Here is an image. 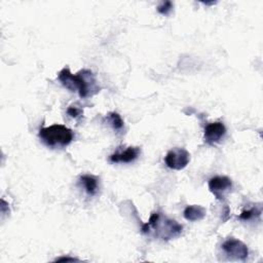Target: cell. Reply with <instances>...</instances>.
<instances>
[{"instance_id": "1", "label": "cell", "mask_w": 263, "mask_h": 263, "mask_svg": "<svg viewBox=\"0 0 263 263\" xmlns=\"http://www.w3.org/2000/svg\"><path fill=\"white\" fill-rule=\"evenodd\" d=\"M61 83L71 91H77L82 99L91 97L100 91L95 74L90 70H80L76 74H72L69 68H63L58 75Z\"/></svg>"}, {"instance_id": "2", "label": "cell", "mask_w": 263, "mask_h": 263, "mask_svg": "<svg viewBox=\"0 0 263 263\" xmlns=\"http://www.w3.org/2000/svg\"><path fill=\"white\" fill-rule=\"evenodd\" d=\"M183 226L177 223L175 220L162 217L160 213H153L150 219L142 227L144 233H149L151 230L155 232L157 237L161 239L168 240L174 237L179 236L182 233Z\"/></svg>"}, {"instance_id": "3", "label": "cell", "mask_w": 263, "mask_h": 263, "mask_svg": "<svg viewBox=\"0 0 263 263\" xmlns=\"http://www.w3.org/2000/svg\"><path fill=\"white\" fill-rule=\"evenodd\" d=\"M39 139L51 149L65 148L74 139L73 132L63 124H51L40 128Z\"/></svg>"}, {"instance_id": "4", "label": "cell", "mask_w": 263, "mask_h": 263, "mask_svg": "<svg viewBox=\"0 0 263 263\" xmlns=\"http://www.w3.org/2000/svg\"><path fill=\"white\" fill-rule=\"evenodd\" d=\"M190 160V154L189 152L184 148H175L170 150L165 157L164 162L167 167L172 170H183L187 166Z\"/></svg>"}, {"instance_id": "5", "label": "cell", "mask_w": 263, "mask_h": 263, "mask_svg": "<svg viewBox=\"0 0 263 263\" xmlns=\"http://www.w3.org/2000/svg\"><path fill=\"white\" fill-rule=\"evenodd\" d=\"M222 250L223 252L231 259L236 260H246L249 255V250L246 243H243L241 240L230 237L226 239L222 243Z\"/></svg>"}, {"instance_id": "6", "label": "cell", "mask_w": 263, "mask_h": 263, "mask_svg": "<svg viewBox=\"0 0 263 263\" xmlns=\"http://www.w3.org/2000/svg\"><path fill=\"white\" fill-rule=\"evenodd\" d=\"M232 188V181L226 176H215L209 181V189L217 199H223Z\"/></svg>"}, {"instance_id": "7", "label": "cell", "mask_w": 263, "mask_h": 263, "mask_svg": "<svg viewBox=\"0 0 263 263\" xmlns=\"http://www.w3.org/2000/svg\"><path fill=\"white\" fill-rule=\"evenodd\" d=\"M226 132V127L221 121L209 123L204 128V142L209 145L218 144L224 139Z\"/></svg>"}, {"instance_id": "8", "label": "cell", "mask_w": 263, "mask_h": 263, "mask_svg": "<svg viewBox=\"0 0 263 263\" xmlns=\"http://www.w3.org/2000/svg\"><path fill=\"white\" fill-rule=\"evenodd\" d=\"M141 153L139 147H128L124 151L115 152L110 155L109 159L113 163H129L135 161Z\"/></svg>"}, {"instance_id": "9", "label": "cell", "mask_w": 263, "mask_h": 263, "mask_svg": "<svg viewBox=\"0 0 263 263\" xmlns=\"http://www.w3.org/2000/svg\"><path fill=\"white\" fill-rule=\"evenodd\" d=\"M183 216L187 221L195 222L203 219L205 217V209L198 204H192L185 208Z\"/></svg>"}, {"instance_id": "10", "label": "cell", "mask_w": 263, "mask_h": 263, "mask_svg": "<svg viewBox=\"0 0 263 263\" xmlns=\"http://www.w3.org/2000/svg\"><path fill=\"white\" fill-rule=\"evenodd\" d=\"M81 186L84 188L85 192L89 196H93L97 194L98 189H99V182L98 178L92 176V175H83L79 178Z\"/></svg>"}, {"instance_id": "11", "label": "cell", "mask_w": 263, "mask_h": 263, "mask_svg": "<svg viewBox=\"0 0 263 263\" xmlns=\"http://www.w3.org/2000/svg\"><path fill=\"white\" fill-rule=\"evenodd\" d=\"M107 121L113 127L114 130H121L123 128V125H124L123 119L116 112H110L107 116Z\"/></svg>"}, {"instance_id": "12", "label": "cell", "mask_w": 263, "mask_h": 263, "mask_svg": "<svg viewBox=\"0 0 263 263\" xmlns=\"http://www.w3.org/2000/svg\"><path fill=\"white\" fill-rule=\"evenodd\" d=\"M261 214L260 210H257L256 208H252L250 210H245L241 212V214L239 215V219L242 221H249L252 220L256 217H259Z\"/></svg>"}, {"instance_id": "13", "label": "cell", "mask_w": 263, "mask_h": 263, "mask_svg": "<svg viewBox=\"0 0 263 263\" xmlns=\"http://www.w3.org/2000/svg\"><path fill=\"white\" fill-rule=\"evenodd\" d=\"M173 2L171 1H163L161 2L158 6H157V11L160 13V14H168L173 8Z\"/></svg>"}, {"instance_id": "14", "label": "cell", "mask_w": 263, "mask_h": 263, "mask_svg": "<svg viewBox=\"0 0 263 263\" xmlns=\"http://www.w3.org/2000/svg\"><path fill=\"white\" fill-rule=\"evenodd\" d=\"M67 114L72 117V118H78V117H81L82 114H83V111L77 107V106H70L68 109H67Z\"/></svg>"}, {"instance_id": "15", "label": "cell", "mask_w": 263, "mask_h": 263, "mask_svg": "<svg viewBox=\"0 0 263 263\" xmlns=\"http://www.w3.org/2000/svg\"><path fill=\"white\" fill-rule=\"evenodd\" d=\"M55 261H78L76 258H71V257H61L55 259Z\"/></svg>"}]
</instances>
